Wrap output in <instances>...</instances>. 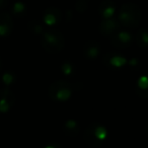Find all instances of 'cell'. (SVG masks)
Instances as JSON below:
<instances>
[{"instance_id": "cell-1", "label": "cell", "mask_w": 148, "mask_h": 148, "mask_svg": "<svg viewBox=\"0 0 148 148\" xmlns=\"http://www.w3.org/2000/svg\"><path fill=\"white\" fill-rule=\"evenodd\" d=\"M141 21V11L137 5L133 3H126L121 7L118 15L120 25L129 29H135L139 25Z\"/></svg>"}, {"instance_id": "cell-2", "label": "cell", "mask_w": 148, "mask_h": 148, "mask_svg": "<svg viewBox=\"0 0 148 148\" xmlns=\"http://www.w3.org/2000/svg\"><path fill=\"white\" fill-rule=\"evenodd\" d=\"M108 136V132L103 125L92 123L87 126L84 131V141L92 148H99Z\"/></svg>"}, {"instance_id": "cell-3", "label": "cell", "mask_w": 148, "mask_h": 148, "mask_svg": "<svg viewBox=\"0 0 148 148\" xmlns=\"http://www.w3.org/2000/svg\"><path fill=\"white\" fill-rule=\"evenodd\" d=\"M42 45L49 53H58L64 47V37L60 32L55 29L45 32L42 36Z\"/></svg>"}, {"instance_id": "cell-4", "label": "cell", "mask_w": 148, "mask_h": 148, "mask_svg": "<svg viewBox=\"0 0 148 148\" xmlns=\"http://www.w3.org/2000/svg\"><path fill=\"white\" fill-rule=\"evenodd\" d=\"M73 89L71 85L65 81H56L52 83L49 88V95L54 101H66L72 95Z\"/></svg>"}, {"instance_id": "cell-5", "label": "cell", "mask_w": 148, "mask_h": 148, "mask_svg": "<svg viewBox=\"0 0 148 148\" xmlns=\"http://www.w3.org/2000/svg\"><path fill=\"white\" fill-rule=\"evenodd\" d=\"M15 101V97L12 91L8 89L0 90V113H5L12 108Z\"/></svg>"}, {"instance_id": "cell-6", "label": "cell", "mask_w": 148, "mask_h": 148, "mask_svg": "<svg viewBox=\"0 0 148 148\" xmlns=\"http://www.w3.org/2000/svg\"><path fill=\"white\" fill-rule=\"evenodd\" d=\"M112 44L118 48H125L132 44V35L128 32L118 31L111 37Z\"/></svg>"}, {"instance_id": "cell-7", "label": "cell", "mask_w": 148, "mask_h": 148, "mask_svg": "<svg viewBox=\"0 0 148 148\" xmlns=\"http://www.w3.org/2000/svg\"><path fill=\"white\" fill-rule=\"evenodd\" d=\"M120 29V23L118 21H116L115 18H108L103 19V21L101 23L99 29H101V34L106 37L111 38L113 35H115Z\"/></svg>"}, {"instance_id": "cell-8", "label": "cell", "mask_w": 148, "mask_h": 148, "mask_svg": "<svg viewBox=\"0 0 148 148\" xmlns=\"http://www.w3.org/2000/svg\"><path fill=\"white\" fill-rule=\"evenodd\" d=\"M13 29V21L10 14L6 12H0V36L6 37L11 34Z\"/></svg>"}, {"instance_id": "cell-9", "label": "cell", "mask_w": 148, "mask_h": 148, "mask_svg": "<svg viewBox=\"0 0 148 148\" xmlns=\"http://www.w3.org/2000/svg\"><path fill=\"white\" fill-rule=\"evenodd\" d=\"M103 62H105L106 65L109 66V67L120 68L126 64V59H125L124 56L120 55L119 53L112 52V53L108 54V55L106 56Z\"/></svg>"}, {"instance_id": "cell-10", "label": "cell", "mask_w": 148, "mask_h": 148, "mask_svg": "<svg viewBox=\"0 0 148 148\" xmlns=\"http://www.w3.org/2000/svg\"><path fill=\"white\" fill-rule=\"evenodd\" d=\"M99 12L103 17V19L112 18L116 13V4L112 0H105L99 5Z\"/></svg>"}, {"instance_id": "cell-11", "label": "cell", "mask_w": 148, "mask_h": 148, "mask_svg": "<svg viewBox=\"0 0 148 148\" xmlns=\"http://www.w3.org/2000/svg\"><path fill=\"white\" fill-rule=\"evenodd\" d=\"M61 21V13L60 10L55 7L48 8L44 13V21L48 25H55Z\"/></svg>"}, {"instance_id": "cell-12", "label": "cell", "mask_w": 148, "mask_h": 148, "mask_svg": "<svg viewBox=\"0 0 148 148\" xmlns=\"http://www.w3.org/2000/svg\"><path fill=\"white\" fill-rule=\"evenodd\" d=\"M83 53L88 59H95L101 53V45L97 41H89L84 45Z\"/></svg>"}, {"instance_id": "cell-13", "label": "cell", "mask_w": 148, "mask_h": 148, "mask_svg": "<svg viewBox=\"0 0 148 148\" xmlns=\"http://www.w3.org/2000/svg\"><path fill=\"white\" fill-rule=\"evenodd\" d=\"M64 131L67 135L75 136L79 132V126L75 121H67L64 124Z\"/></svg>"}, {"instance_id": "cell-14", "label": "cell", "mask_w": 148, "mask_h": 148, "mask_svg": "<svg viewBox=\"0 0 148 148\" xmlns=\"http://www.w3.org/2000/svg\"><path fill=\"white\" fill-rule=\"evenodd\" d=\"M27 7L25 6V4L21 2H16L12 7V13L17 17H23L27 14Z\"/></svg>"}, {"instance_id": "cell-15", "label": "cell", "mask_w": 148, "mask_h": 148, "mask_svg": "<svg viewBox=\"0 0 148 148\" xmlns=\"http://www.w3.org/2000/svg\"><path fill=\"white\" fill-rule=\"evenodd\" d=\"M136 42L142 48H145L147 45V33L144 29H140L136 35Z\"/></svg>"}, {"instance_id": "cell-16", "label": "cell", "mask_w": 148, "mask_h": 148, "mask_svg": "<svg viewBox=\"0 0 148 148\" xmlns=\"http://www.w3.org/2000/svg\"><path fill=\"white\" fill-rule=\"evenodd\" d=\"M29 29H31L33 33L35 34H43V27H42V23H40L37 21H32L29 23Z\"/></svg>"}, {"instance_id": "cell-17", "label": "cell", "mask_w": 148, "mask_h": 148, "mask_svg": "<svg viewBox=\"0 0 148 148\" xmlns=\"http://www.w3.org/2000/svg\"><path fill=\"white\" fill-rule=\"evenodd\" d=\"M70 64L69 63H65L62 65V69H65L64 70V73L66 74V75H71V73L73 72L74 70V67H70Z\"/></svg>"}, {"instance_id": "cell-18", "label": "cell", "mask_w": 148, "mask_h": 148, "mask_svg": "<svg viewBox=\"0 0 148 148\" xmlns=\"http://www.w3.org/2000/svg\"><path fill=\"white\" fill-rule=\"evenodd\" d=\"M8 4V0H0V9H3Z\"/></svg>"}, {"instance_id": "cell-19", "label": "cell", "mask_w": 148, "mask_h": 148, "mask_svg": "<svg viewBox=\"0 0 148 148\" xmlns=\"http://www.w3.org/2000/svg\"><path fill=\"white\" fill-rule=\"evenodd\" d=\"M46 148H61V146H59V145H49V146H47Z\"/></svg>"}, {"instance_id": "cell-20", "label": "cell", "mask_w": 148, "mask_h": 148, "mask_svg": "<svg viewBox=\"0 0 148 148\" xmlns=\"http://www.w3.org/2000/svg\"><path fill=\"white\" fill-rule=\"evenodd\" d=\"M1 65H2V62H1V59H0V68H1Z\"/></svg>"}]
</instances>
